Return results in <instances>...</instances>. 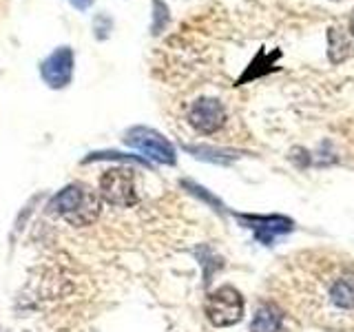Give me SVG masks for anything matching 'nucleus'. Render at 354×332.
<instances>
[{
	"mask_svg": "<svg viewBox=\"0 0 354 332\" xmlns=\"http://www.w3.org/2000/svg\"><path fill=\"white\" fill-rule=\"evenodd\" d=\"M55 215H60L64 221H69L71 226H91L93 221L100 217L102 210V197L95 193L93 188H88L86 184H69L51 199L49 206Z\"/></svg>",
	"mask_w": 354,
	"mask_h": 332,
	"instance_id": "obj_1",
	"label": "nucleus"
},
{
	"mask_svg": "<svg viewBox=\"0 0 354 332\" xmlns=\"http://www.w3.org/2000/svg\"><path fill=\"white\" fill-rule=\"evenodd\" d=\"M206 317L215 328L235 326L243 317V297L237 288L221 286L206 299Z\"/></svg>",
	"mask_w": 354,
	"mask_h": 332,
	"instance_id": "obj_2",
	"label": "nucleus"
},
{
	"mask_svg": "<svg viewBox=\"0 0 354 332\" xmlns=\"http://www.w3.org/2000/svg\"><path fill=\"white\" fill-rule=\"evenodd\" d=\"M100 197L102 202L111 206L129 208L138 204V191H136V175L131 169H109L100 177Z\"/></svg>",
	"mask_w": 354,
	"mask_h": 332,
	"instance_id": "obj_3",
	"label": "nucleus"
},
{
	"mask_svg": "<svg viewBox=\"0 0 354 332\" xmlns=\"http://www.w3.org/2000/svg\"><path fill=\"white\" fill-rule=\"evenodd\" d=\"M124 142L129 144V147H133V149H138L140 153H144L147 158L155 160L158 164L173 166L177 162L175 147L162 136V133L153 131V129H147V127L129 129L124 133Z\"/></svg>",
	"mask_w": 354,
	"mask_h": 332,
	"instance_id": "obj_4",
	"label": "nucleus"
},
{
	"mask_svg": "<svg viewBox=\"0 0 354 332\" xmlns=\"http://www.w3.org/2000/svg\"><path fill=\"white\" fill-rule=\"evenodd\" d=\"M235 217L239 219L241 226H246L254 232L259 243L263 246H272L277 237L288 235L295 228V221L290 217L283 215H243V213H235Z\"/></svg>",
	"mask_w": 354,
	"mask_h": 332,
	"instance_id": "obj_5",
	"label": "nucleus"
},
{
	"mask_svg": "<svg viewBox=\"0 0 354 332\" xmlns=\"http://www.w3.org/2000/svg\"><path fill=\"white\" fill-rule=\"evenodd\" d=\"M188 122L195 131L210 136L226 124V109L217 98H199L188 109Z\"/></svg>",
	"mask_w": 354,
	"mask_h": 332,
	"instance_id": "obj_6",
	"label": "nucleus"
},
{
	"mask_svg": "<svg viewBox=\"0 0 354 332\" xmlns=\"http://www.w3.org/2000/svg\"><path fill=\"white\" fill-rule=\"evenodd\" d=\"M42 80L51 89H62L71 82L73 75V51L69 47L55 49L47 60L42 62Z\"/></svg>",
	"mask_w": 354,
	"mask_h": 332,
	"instance_id": "obj_7",
	"label": "nucleus"
},
{
	"mask_svg": "<svg viewBox=\"0 0 354 332\" xmlns=\"http://www.w3.org/2000/svg\"><path fill=\"white\" fill-rule=\"evenodd\" d=\"M283 324V313L277 304L266 302L257 310H254L250 332H279Z\"/></svg>",
	"mask_w": 354,
	"mask_h": 332,
	"instance_id": "obj_8",
	"label": "nucleus"
},
{
	"mask_svg": "<svg viewBox=\"0 0 354 332\" xmlns=\"http://www.w3.org/2000/svg\"><path fill=\"white\" fill-rule=\"evenodd\" d=\"M330 297L332 304L343 310L354 308V275H343L341 279H337V284L330 290Z\"/></svg>",
	"mask_w": 354,
	"mask_h": 332,
	"instance_id": "obj_9",
	"label": "nucleus"
},
{
	"mask_svg": "<svg viewBox=\"0 0 354 332\" xmlns=\"http://www.w3.org/2000/svg\"><path fill=\"white\" fill-rule=\"evenodd\" d=\"M186 151H191L195 158L199 160H208V162H219L226 164L230 160H235L237 155H228L230 151H221V149H210V147H186Z\"/></svg>",
	"mask_w": 354,
	"mask_h": 332,
	"instance_id": "obj_10",
	"label": "nucleus"
},
{
	"mask_svg": "<svg viewBox=\"0 0 354 332\" xmlns=\"http://www.w3.org/2000/svg\"><path fill=\"white\" fill-rule=\"evenodd\" d=\"M93 160H118V162H136V164H140V166H147L149 169V162L147 160H142L140 155H124V153H109V151H104V153H91L88 158L84 160V162H93Z\"/></svg>",
	"mask_w": 354,
	"mask_h": 332,
	"instance_id": "obj_11",
	"label": "nucleus"
},
{
	"mask_svg": "<svg viewBox=\"0 0 354 332\" xmlns=\"http://www.w3.org/2000/svg\"><path fill=\"white\" fill-rule=\"evenodd\" d=\"M186 188H188V191H191L193 195H197L199 199H204V202H208L210 206H215V210H219V213H221V210H224V206H221V202H219V199L215 197V195H210V193H206V188H202V186H197V184H193V182H182Z\"/></svg>",
	"mask_w": 354,
	"mask_h": 332,
	"instance_id": "obj_12",
	"label": "nucleus"
},
{
	"mask_svg": "<svg viewBox=\"0 0 354 332\" xmlns=\"http://www.w3.org/2000/svg\"><path fill=\"white\" fill-rule=\"evenodd\" d=\"M69 3L75 7V9H80V11H84V9H88L93 5V0H69Z\"/></svg>",
	"mask_w": 354,
	"mask_h": 332,
	"instance_id": "obj_13",
	"label": "nucleus"
},
{
	"mask_svg": "<svg viewBox=\"0 0 354 332\" xmlns=\"http://www.w3.org/2000/svg\"><path fill=\"white\" fill-rule=\"evenodd\" d=\"M350 33L354 36V11H352V18H350Z\"/></svg>",
	"mask_w": 354,
	"mask_h": 332,
	"instance_id": "obj_14",
	"label": "nucleus"
}]
</instances>
